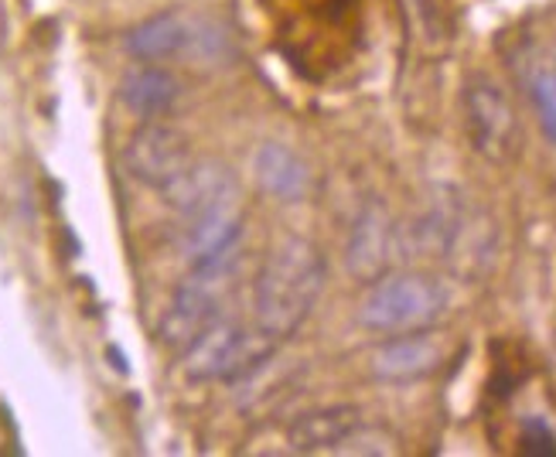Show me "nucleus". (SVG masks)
Segmentation results:
<instances>
[{
    "instance_id": "obj_1",
    "label": "nucleus",
    "mask_w": 556,
    "mask_h": 457,
    "mask_svg": "<svg viewBox=\"0 0 556 457\" xmlns=\"http://www.w3.org/2000/svg\"><path fill=\"white\" fill-rule=\"evenodd\" d=\"M325 256L301 236H287L270 250L253 280V325L287 342L311 318L325 291Z\"/></svg>"
},
{
    "instance_id": "obj_2",
    "label": "nucleus",
    "mask_w": 556,
    "mask_h": 457,
    "mask_svg": "<svg viewBox=\"0 0 556 457\" xmlns=\"http://www.w3.org/2000/svg\"><path fill=\"white\" fill-rule=\"evenodd\" d=\"M236 267V246L215 259L191 263V274L175 287V297L161 318V342L175 352H188L202 334L223 318V294Z\"/></svg>"
},
{
    "instance_id": "obj_3",
    "label": "nucleus",
    "mask_w": 556,
    "mask_h": 457,
    "mask_svg": "<svg viewBox=\"0 0 556 457\" xmlns=\"http://www.w3.org/2000/svg\"><path fill=\"white\" fill-rule=\"evenodd\" d=\"M451 294L424 274L379 277L358 304V321L369 331H424L447 315Z\"/></svg>"
},
{
    "instance_id": "obj_4",
    "label": "nucleus",
    "mask_w": 556,
    "mask_h": 457,
    "mask_svg": "<svg viewBox=\"0 0 556 457\" xmlns=\"http://www.w3.org/2000/svg\"><path fill=\"white\" fill-rule=\"evenodd\" d=\"M468 137L481 157L495 164L509 161L519 148V119L505 100V92L489 79H471L465 89Z\"/></svg>"
},
{
    "instance_id": "obj_5",
    "label": "nucleus",
    "mask_w": 556,
    "mask_h": 457,
    "mask_svg": "<svg viewBox=\"0 0 556 457\" xmlns=\"http://www.w3.org/2000/svg\"><path fill=\"white\" fill-rule=\"evenodd\" d=\"M127 172L148 188H167L191 164V143L167 124H143L127 143Z\"/></svg>"
},
{
    "instance_id": "obj_6",
    "label": "nucleus",
    "mask_w": 556,
    "mask_h": 457,
    "mask_svg": "<svg viewBox=\"0 0 556 457\" xmlns=\"http://www.w3.org/2000/svg\"><path fill=\"white\" fill-rule=\"evenodd\" d=\"M400 250V229L382 202H366L355 215L349 243H345V267L355 280L376 283L390 270L393 253Z\"/></svg>"
},
{
    "instance_id": "obj_7",
    "label": "nucleus",
    "mask_w": 556,
    "mask_h": 457,
    "mask_svg": "<svg viewBox=\"0 0 556 457\" xmlns=\"http://www.w3.org/2000/svg\"><path fill=\"white\" fill-rule=\"evenodd\" d=\"M462 232H465V205L454 188H441V195L400 236V246H406L414 256H451Z\"/></svg>"
},
{
    "instance_id": "obj_8",
    "label": "nucleus",
    "mask_w": 556,
    "mask_h": 457,
    "mask_svg": "<svg viewBox=\"0 0 556 457\" xmlns=\"http://www.w3.org/2000/svg\"><path fill=\"white\" fill-rule=\"evenodd\" d=\"M164 202L181 215H199L212 205L239 199V188L229 175V167L219 161H191L185 172L161 188Z\"/></svg>"
},
{
    "instance_id": "obj_9",
    "label": "nucleus",
    "mask_w": 556,
    "mask_h": 457,
    "mask_svg": "<svg viewBox=\"0 0 556 457\" xmlns=\"http://www.w3.org/2000/svg\"><path fill=\"white\" fill-rule=\"evenodd\" d=\"M444 363V345L438 334H403V339L386 342L372 352L369 369L382 382H417L441 369Z\"/></svg>"
},
{
    "instance_id": "obj_10",
    "label": "nucleus",
    "mask_w": 556,
    "mask_h": 457,
    "mask_svg": "<svg viewBox=\"0 0 556 457\" xmlns=\"http://www.w3.org/2000/svg\"><path fill=\"white\" fill-rule=\"evenodd\" d=\"M253 178L277 202H304L311 191L307 164L283 143H260L253 154Z\"/></svg>"
},
{
    "instance_id": "obj_11",
    "label": "nucleus",
    "mask_w": 556,
    "mask_h": 457,
    "mask_svg": "<svg viewBox=\"0 0 556 457\" xmlns=\"http://www.w3.org/2000/svg\"><path fill=\"white\" fill-rule=\"evenodd\" d=\"M358 423H362V414L355 406H325V410H311L287 427V447L298 454L338 450V444H342Z\"/></svg>"
},
{
    "instance_id": "obj_12",
    "label": "nucleus",
    "mask_w": 556,
    "mask_h": 457,
    "mask_svg": "<svg viewBox=\"0 0 556 457\" xmlns=\"http://www.w3.org/2000/svg\"><path fill=\"white\" fill-rule=\"evenodd\" d=\"M191 226L185 236V256L191 263H205L229 253L239 243V229H243V219H239V208L236 199L223 202V205H212L199 215H188Z\"/></svg>"
},
{
    "instance_id": "obj_13",
    "label": "nucleus",
    "mask_w": 556,
    "mask_h": 457,
    "mask_svg": "<svg viewBox=\"0 0 556 457\" xmlns=\"http://www.w3.org/2000/svg\"><path fill=\"white\" fill-rule=\"evenodd\" d=\"M191 31V17H185L181 11H164L154 14L143 24L127 35V52L140 62H161V59H172L185 52V41Z\"/></svg>"
},
{
    "instance_id": "obj_14",
    "label": "nucleus",
    "mask_w": 556,
    "mask_h": 457,
    "mask_svg": "<svg viewBox=\"0 0 556 457\" xmlns=\"http://www.w3.org/2000/svg\"><path fill=\"white\" fill-rule=\"evenodd\" d=\"M178 96H181V82L167 68H157V65H140L127 72L124 82H119V100L143 119L167 113L175 106Z\"/></svg>"
},
{
    "instance_id": "obj_15",
    "label": "nucleus",
    "mask_w": 556,
    "mask_h": 457,
    "mask_svg": "<svg viewBox=\"0 0 556 457\" xmlns=\"http://www.w3.org/2000/svg\"><path fill=\"white\" fill-rule=\"evenodd\" d=\"M280 345H283V342H277L274 334H267L263 328H256V325L243 328V325H239L236 339H232V345H229L226 369H223V379H219V382H229V386H232V382H247V379H253V376L277 355Z\"/></svg>"
},
{
    "instance_id": "obj_16",
    "label": "nucleus",
    "mask_w": 556,
    "mask_h": 457,
    "mask_svg": "<svg viewBox=\"0 0 556 457\" xmlns=\"http://www.w3.org/2000/svg\"><path fill=\"white\" fill-rule=\"evenodd\" d=\"M522 82L529 92V103H533V110H536L540 130L556 148V62L533 55L522 65Z\"/></svg>"
},
{
    "instance_id": "obj_17",
    "label": "nucleus",
    "mask_w": 556,
    "mask_h": 457,
    "mask_svg": "<svg viewBox=\"0 0 556 457\" xmlns=\"http://www.w3.org/2000/svg\"><path fill=\"white\" fill-rule=\"evenodd\" d=\"M232 52L229 45V31L223 24L215 21H191V31H188V41H185V52L188 59H195L199 65H212V62H226Z\"/></svg>"
},
{
    "instance_id": "obj_18",
    "label": "nucleus",
    "mask_w": 556,
    "mask_h": 457,
    "mask_svg": "<svg viewBox=\"0 0 556 457\" xmlns=\"http://www.w3.org/2000/svg\"><path fill=\"white\" fill-rule=\"evenodd\" d=\"M519 450L533 457H556V434L543 417H526L519 427Z\"/></svg>"
}]
</instances>
